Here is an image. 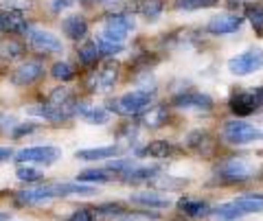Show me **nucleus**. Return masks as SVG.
<instances>
[{"label":"nucleus","instance_id":"obj_15","mask_svg":"<svg viewBox=\"0 0 263 221\" xmlns=\"http://www.w3.org/2000/svg\"><path fill=\"white\" fill-rule=\"evenodd\" d=\"M123 153H127V145H108V147H95V149H79L75 158L84 162H97V160L121 158Z\"/></svg>","mask_w":263,"mask_h":221},{"label":"nucleus","instance_id":"obj_2","mask_svg":"<svg viewBox=\"0 0 263 221\" xmlns=\"http://www.w3.org/2000/svg\"><path fill=\"white\" fill-rule=\"evenodd\" d=\"M263 210V195L261 193H248V195H241L228 204H221L213 210V215L221 221H235L239 217L246 215H252V212H261Z\"/></svg>","mask_w":263,"mask_h":221},{"label":"nucleus","instance_id":"obj_12","mask_svg":"<svg viewBox=\"0 0 263 221\" xmlns=\"http://www.w3.org/2000/svg\"><path fill=\"white\" fill-rule=\"evenodd\" d=\"M243 24V18L237 13H221L211 18L206 24V31L211 35H230V33H237Z\"/></svg>","mask_w":263,"mask_h":221},{"label":"nucleus","instance_id":"obj_31","mask_svg":"<svg viewBox=\"0 0 263 221\" xmlns=\"http://www.w3.org/2000/svg\"><path fill=\"white\" fill-rule=\"evenodd\" d=\"M15 177H18L20 182H40V179H42V173H40L37 169H33L29 165H24V162H20L18 169H15Z\"/></svg>","mask_w":263,"mask_h":221},{"label":"nucleus","instance_id":"obj_4","mask_svg":"<svg viewBox=\"0 0 263 221\" xmlns=\"http://www.w3.org/2000/svg\"><path fill=\"white\" fill-rule=\"evenodd\" d=\"M221 138L228 143V145H237V147H243V145H254V143H261L263 140V132L257 129L254 125L246 120H228L224 129H221Z\"/></svg>","mask_w":263,"mask_h":221},{"label":"nucleus","instance_id":"obj_29","mask_svg":"<svg viewBox=\"0 0 263 221\" xmlns=\"http://www.w3.org/2000/svg\"><path fill=\"white\" fill-rule=\"evenodd\" d=\"M219 0H176V9L180 11H195V9H206V7L217 5Z\"/></svg>","mask_w":263,"mask_h":221},{"label":"nucleus","instance_id":"obj_40","mask_svg":"<svg viewBox=\"0 0 263 221\" xmlns=\"http://www.w3.org/2000/svg\"><path fill=\"white\" fill-rule=\"evenodd\" d=\"M31 132H35V125H20V127L13 132V136H15V138H20V136L31 134Z\"/></svg>","mask_w":263,"mask_h":221},{"label":"nucleus","instance_id":"obj_41","mask_svg":"<svg viewBox=\"0 0 263 221\" xmlns=\"http://www.w3.org/2000/svg\"><path fill=\"white\" fill-rule=\"evenodd\" d=\"M13 155H15V153L9 149V147H0V165H3V162H7V160H11Z\"/></svg>","mask_w":263,"mask_h":221},{"label":"nucleus","instance_id":"obj_22","mask_svg":"<svg viewBox=\"0 0 263 221\" xmlns=\"http://www.w3.org/2000/svg\"><path fill=\"white\" fill-rule=\"evenodd\" d=\"M156 173H160V167L158 165H147V167H134L129 169L125 175H121V179L125 184H138V182H152L156 177Z\"/></svg>","mask_w":263,"mask_h":221},{"label":"nucleus","instance_id":"obj_11","mask_svg":"<svg viewBox=\"0 0 263 221\" xmlns=\"http://www.w3.org/2000/svg\"><path fill=\"white\" fill-rule=\"evenodd\" d=\"M171 105L180 110H195V112H211L213 99L204 92H195V90H186L182 94H176L171 99Z\"/></svg>","mask_w":263,"mask_h":221},{"label":"nucleus","instance_id":"obj_37","mask_svg":"<svg viewBox=\"0 0 263 221\" xmlns=\"http://www.w3.org/2000/svg\"><path fill=\"white\" fill-rule=\"evenodd\" d=\"M68 221H95V215L90 212V208H79Z\"/></svg>","mask_w":263,"mask_h":221},{"label":"nucleus","instance_id":"obj_19","mask_svg":"<svg viewBox=\"0 0 263 221\" xmlns=\"http://www.w3.org/2000/svg\"><path fill=\"white\" fill-rule=\"evenodd\" d=\"M186 147L193 149L195 153L209 155L213 151V138L206 129H193V132L186 136Z\"/></svg>","mask_w":263,"mask_h":221},{"label":"nucleus","instance_id":"obj_35","mask_svg":"<svg viewBox=\"0 0 263 221\" xmlns=\"http://www.w3.org/2000/svg\"><path fill=\"white\" fill-rule=\"evenodd\" d=\"M95 212L99 219H114L123 215V206L121 204H103V206H97Z\"/></svg>","mask_w":263,"mask_h":221},{"label":"nucleus","instance_id":"obj_14","mask_svg":"<svg viewBox=\"0 0 263 221\" xmlns=\"http://www.w3.org/2000/svg\"><path fill=\"white\" fill-rule=\"evenodd\" d=\"M42 77H44V66H42V62L31 59V62L20 64V66L13 70L11 81H13V86H33L35 81H40Z\"/></svg>","mask_w":263,"mask_h":221},{"label":"nucleus","instance_id":"obj_30","mask_svg":"<svg viewBox=\"0 0 263 221\" xmlns=\"http://www.w3.org/2000/svg\"><path fill=\"white\" fill-rule=\"evenodd\" d=\"M136 167V162L132 160V158H112L110 162H108V171H112L114 175H125L129 169H134Z\"/></svg>","mask_w":263,"mask_h":221},{"label":"nucleus","instance_id":"obj_8","mask_svg":"<svg viewBox=\"0 0 263 221\" xmlns=\"http://www.w3.org/2000/svg\"><path fill=\"white\" fill-rule=\"evenodd\" d=\"M226 66L237 77H248V75H252V72H259L263 68V51H261V48H250V51H243L241 55L230 57Z\"/></svg>","mask_w":263,"mask_h":221},{"label":"nucleus","instance_id":"obj_9","mask_svg":"<svg viewBox=\"0 0 263 221\" xmlns=\"http://www.w3.org/2000/svg\"><path fill=\"white\" fill-rule=\"evenodd\" d=\"M129 31H134V18L127 13H112L103 20V31L101 37L110 39V42H119L123 44Z\"/></svg>","mask_w":263,"mask_h":221},{"label":"nucleus","instance_id":"obj_17","mask_svg":"<svg viewBox=\"0 0 263 221\" xmlns=\"http://www.w3.org/2000/svg\"><path fill=\"white\" fill-rule=\"evenodd\" d=\"M134 204H138V206H145V208H169L171 206V199L167 197V195H162L158 191H143V193H134L129 197Z\"/></svg>","mask_w":263,"mask_h":221},{"label":"nucleus","instance_id":"obj_18","mask_svg":"<svg viewBox=\"0 0 263 221\" xmlns=\"http://www.w3.org/2000/svg\"><path fill=\"white\" fill-rule=\"evenodd\" d=\"M178 208L182 215L191 217V219H200V217H209L213 215V210L206 202L202 199H191V197H180L178 199Z\"/></svg>","mask_w":263,"mask_h":221},{"label":"nucleus","instance_id":"obj_28","mask_svg":"<svg viewBox=\"0 0 263 221\" xmlns=\"http://www.w3.org/2000/svg\"><path fill=\"white\" fill-rule=\"evenodd\" d=\"M136 11H141L147 20H158L162 13V0H141Z\"/></svg>","mask_w":263,"mask_h":221},{"label":"nucleus","instance_id":"obj_36","mask_svg":"<svg viewBox=\"0 0 263 221\" xmlns=\"http://www.w3.org/2000/svg\"><path fill=\"white\" fill-rule=\"evenodd\" d=\"M0 53H3L5 57H9V59H15V57L22 55V46L18 42H13V39H9V42L0 44Z\"/></svg>","mask_w":263,"mask_h":221},{"label":"nucleus","instance_id":"obj_23","mask_svg":"<svg viewBox=\"0 0 263 221\" xmlns=\"http://www.w3.org/2000/svg\"><path fill=\"white\" fill-rule=\"evenodd\" d=\"M79 116L90 125H105L110 120V110L108 108H86L79 103Z\"/></svg>","mask_w":263,"mask_h":221},{"label":"nucleus","instance_id":"obj_42","mask_svg":"<svg viewBox=\"0 0 263 221\" xmlns=\"http://www.w3.org/2000/svg\"><path fill=\"white\" fill-rule=\"evenodd\" d=\"M0 221H9V212H0Z\"/></svg>","mask_w":263,"mask_h":221},{"label":"nucleus","instance_id":"obj_34","mask_svg":"<svg viewBox=\"0 0 263 221\" xmlns=\"http://www.w3.org/2000/svg\"><path fill=\"white\" fill-rule=\"evenodd\" d=\"M97 46H99V51H101V55H119L123 53V48H125V44H119V42H110V39H105L99 35L97 37Z\"/></svg>","mask_w":263,"mask_h":221},{"label":"nucleus","instance_id":"obj_32","mask_svg":"<svg viewBox=\"0 0 263 221\" xmlns=\"http://www.w3.org/2000/svg\"><path fill=\"white\" fill-rule=\"evenodd\" d=\"M154 188H164V191H171V188H180L186 184V179H176V177H169V175H156L152 182Z\"/></svg>","mask_w":263,"mask_h":221},{"label":"nucleus","instance_id":"obj_10","mask_svg":"<svg viewBox=\"0 0 263 221\" xmlns=\"http://www.w3.org/2000/svg\"><path fill=\"white\" fill-rule=\"evenodd\" d=\"M119 79V64L117 62H103L97 72L88 81V88L92 92H110Z\"/></svg>","mask_w":263,"mask_h":221},{"label":"nucleus","instance_id":"obj_1","mask_svg":"<svg viewBox=\"0 0 263 221\" xmlns=\"http://www.w3.org/2000/svg\"><path fill=\"white\" fill-rule=\"evenodd\" d=\"M154 103V90H132L112 99L108 103L110 114H117V116H141L145 110H149Z\"/></svg>","mask_w":263,"mask_h":221},{"label":"nucleus","instance_id":"obj_13","mask_svg":"<svg viewBox=\"0 0 263 221\" xmlns=\"http://www.w3.org/2000/svg\"><path fill=\"white\" fill-rule=\"evenodd\" d=\"M29 44L35 48L40 53H62L64 46H62V39L53 35L51 31H40V29H31L29 33Z\"/></svg>","mask_w":263,"mask_h":221},{"label":"nucleus","instance_id":"obj_6","mask_svg":"<svg viewBox=\"0 0 263 221\" xmlns=\"http://www.w3.org/2000/svg\"><path fill=\"white\" fill-rule=\"evenodd\" d=\"M228 108L237 116H250L263 108V86H257L252 90H241L235 92L228 101Z\"/></svg>","mask_w":263,"mask_h":221},{"label":"nucleus","instance_id":"obj_39","mask_svg":"<svg viewBox=\"0 0 263 221\" xmlns=\"http://www.w3.org/2000/svg\"><path fill=\"white\" fill-rule=\"evenodd\" d=\"M70 5H72V0H53V3H51L53 11H57V13H60L62 9H68Z\"/></svg>","mask_w":263,"mask_h":221},{"label":"nucleus","instance_id":"obj_38","mask_svg":"<svg viewBox=\"0 0 263 221\" xmlns=\"http://www.w3.org/2000/svg\"><path fill=\"white\" fill-rule=\"evenodd\" d=\"M156 215H143V212H134V215H121L119 221H154Z\"/></svg>","mask_w":263,"mask_h":221},{"label":"nucleus","instance_id":"obj_33","mask_svg":"<svg viewBox=\"0 0 263 221\" xmlns=\"http://www.w3.org/2000/svg\"><path fill=\"white\" fill-rule=\"evenodd\" d=\"M51 75H53L57 81H70L72 77H75V70H72L70 64H66V62H57V64H53Z\"/></svg>","mask_w":263,"mask_h":221},{"label":"nucleus","instance_id":"obj_24","mask_svg":"<svg viewBox=\"0 0 263 221\" xmlns=\"http://www.w3.org/2000/svg\"><path fill=\"white\" fill-rule=\"evenodd\" d=\"M112 171L108 169H86L81 171V173H77V182H84V184H105V182H112L114 175H110Z\"/></svg>","mask_w":263,"mask_h":221},{"label":"nucleus","instance_id":"obj_16","mask_svg":"<svg viewBox=\"0 0 263 221\" xmlns=\"http://www.w3.org/2000/svg\"><path fill=\"white\" fill-rule=\"evenodd\" d=\"M0 31L3 33H22L27 35L31 27L27 18L22 15V11L18 9H7V11H0Z\"/></svg>","mask_w":263,"mask_h":221},{"label":"nucleus","instance_id":"obj_25","mask_svg":"<svg viewBox=\"0 0 263 221\" xmlns=\"http://www.w3.org/2000/svg\"><path fill=\"white\" fill-rule=\"evenodd\" d=\"M174 151H176V147L171 143H167V140H154V143L147 145L141 153L149 155V158H156V160H164V158H169Z\"/></svg>","mask_w":263,"mask_h":221},{"label":"nucleus","instance_id":"obj_3","mask_svg":"<svg viewBox=\"0 0 263 221\" xmlns=\"http://www.w3.org/2000/svg\"><path fill=\"white\" fill-rule=\"evenodd\" d=\"M254 177V165L246 158H226L215 167V179L221 184H239Z\"/></svg>","mask_w":263,"mask_h":221},{"label":"nucleus","instance_id":"obj_26","mask_svg":"<svg viewBox=\"0 0 263 221\" xmlns=\"http://www.w3.org/2000/svg\"><path fill=\"white\" fill-rule=\"evenodd\" d=\"M99 55H101V51H99L97 42H90V39L77 48V59H79V64H84V66H92Z\"/></svg>","mask_w":263,"mask_h":221},{"label":"nucleus","instance_id":"obj_7","mask_svg":"<svg viewBox=\"0 0 263 221\" xmlns=\"http://www.w3.org/2000/svg\"><path fill=\"white\" fill-rule=\"evenodd\" d=\"M62 158V149L53 145H37V147H27L15 153V162H24V165H42V167H51L57 160Z\"/></svg>","mask_w":263,"mask_h":221},{"label":"nucleus","instance_id":"obj_43","mask_svg":"<svg viewBox=\"0 0 263 221\" xmlns=\"http://www.w3.org/2000/svg\"><path fill=\"white\" fill-rule=\"evenodd\" d=\"M99 3H117V0H99Z\"/></svg>","mask_w":263,"mask_h":221},{"label":"nucleus","instance_id":"obj_5","mask_svg":"<svg viewBox=\"0 0 263 221\" xmlns=\"http://www.w3.org/2000/svg\"><path fill=\"white\" fill-rule=\"evenodd\" d=\"M27 112L31 114V116L51 120V123H62V120H68V118L75 116V114H79V103L75 99H68V101H64V103L46 101V103L33 105V108H29Z\"/></svg>","mask_w":263,"mask_h":221},{"label":"nucleus","instance_id":"obj_21","mask_svg":"<svg viewBox=\"0 0 263 221\" xmlns=\"http://www.w3.org/2000/svg\"><path fill=\"white\" fill-rule=\"evenodd\" d=\"M167 118H169V112H167L164 105H152L149 110H145L141 114V118H138V120H141L143 127L158 129V127H162L164 123H167Z\"/></svg>","mask_w":263,"mask_h":221},{"label":"nucleus","instance_id":"obj_27","mask_svg":"<svg viewBox=\"0 0 263 221\" xmlns=\"http://www.w3.org/2000/svg\"><path fill=\"white\" fill-rule=\"evenodd\" d=\"M246 18L250 20L254 33L259 37H263V5L261 3H252L246 7Z\"/></svg>","mask_w":263,"mask_h":221},{"label":"nucleus","instance_id":"obj_20","mask_svg":"<svg viewBox=\"0 0 263 221\" xmlns=\"http://www.w3.org/2000/svg\"><path fill=\"white\" fill-rule=\"evenodd\" d=\"M62 31L64 35H68L70 39H84L88 35V22L84 15H68V18H64L62 22Z\"/></svg>","mask_w":263,"mask_h":221}]
</instances>
